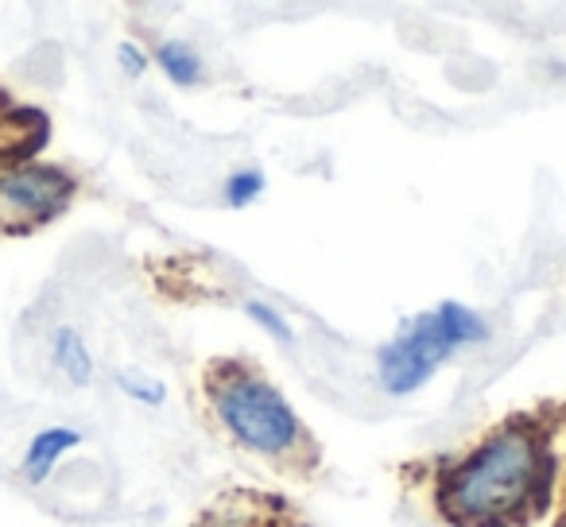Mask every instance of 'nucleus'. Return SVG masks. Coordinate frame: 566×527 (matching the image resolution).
<instances>
[{
    "mask_svg": "<svg viewBox=\"0 0 566 527\" xmlns=\"http://www.w3.org/2000/svg\"><path fill=\"white\" fill-rule=\"evenodd\" d=\"M551 442L535 423H509L439 481L442 516L458 527H516L543 508Z\"/></svg>",
    "mask_w": 566,
    "mask_h": 527,
    "instance_id": "f257e3e1",
    "label": "nucleus"
},
{
    "mask_svg": "<svg viewBox=\"0 0 566 527\" xmlns=\"http://www.w3.org/2000/svg\"><path fill=\"white\" fill-rule=\"evenodd\" d=\"M206 400L233 442L272 462H315L311 434L272 380L241 361H213L206 369Z\"/></svg>",
    "mask_w": 566,
    "mask_h": 527,
    "instance_id": "f03ea898",
    "label": "nucleus"
},
{
    "mask_svg": "<svg viewBox=\"0 0 566 527\" xmlns=\"http://www.w3.org/2000/svg\"><path fill=\"white\" fill-rule=\"evenodd\" d=\"M489 338V326L478 310L462 303H439L427 315L400 326L392 341L380 349V384L392 396H411L439 372L442 361L465 346H478Z\"/></svg>",
    "mask_w": 566,
    "mask_h": 527,
    "instance_id": "7ed1b4c3",
    "label": "nucleus"
},
{
    "mask_svg": "<svg viewBox=\"0 0 566 527\" xmlns=\"http://www.w3.org/2000/svg\"><path fill=\"white\" fill-rule=\"evenodd\" d=\"M78 179L55 164H24L0 171V241L32 236L71 210Z\"/></svg>",
    "mask_w": 566,
    "mask_h": 527,
    "instance_id": "20e7f679",
    "label": "nucleus"
},
{
    "mask_svg": "<svg viewBox=\"0 0 566 527\" xmlns=\"http://www.w3.org/2000/svg\"><path fill=\"white\" fill-rule=\"evenodd\" d=\"M51 140V117L35 105H24L0 86V171L35 164Z\"/></svg>",
    "mask_w": 566,
    "mask_h": 527,
    "instance_id": "39448f33",
    "label": "nucleus"
},
{
    "mask_svg": "<svg viewBox=\"0 0 566 527\" xmlns=\"http://www.w3.org/2000/svg\"><path fill=\"white\" fill-rule=\"evenodd\" d=\"M272 500H256V496H233V500H221V508L206 512L195 527H292L287 524V512Z\"/></svg>",
    "mask_w": 566,
    "mask_h": 527,
    "instance_id": "423d86ee",
    "label": "nucleus"
},
{
    "mask_svg": "<svg viewBox=\"0 0 566 527\" xmlns=\"http://www.w3.org/2000/svg\"><path fill=\"white\" fill-rule=\"evenodd\" d=\"M82 442L78 431H66V426H51V431L35 434L32 446H28V457H24V473L28 481H43L51 470H55V462L66 454V450H74Z\"/></svg>",
    "mask_w": 566,
    "mask_h": 527,
    "instance_id": "0eeeda50",
    "label": "nucleus"
},
{
    "mask_svg": "<svg viewBox=\"0 0 566 527\" xmlns=\"http://www.w3.org/2000/svg\"><path fill=\"white\" fill-rule=\"evenodd\" d=\"M55 365L71 384H90L94 380V357H90L86 341L78 338V330L63 326L55 334Z\"/></svg>",
    "mask_w": 566,
    "mask_h": 527,
    "instance_id": "6e6552de",
    "label": "nucleus"
},
{
    "mask_svg": "<svg viewBox=\"0 0 566 527\" xmlns=\"http://www.w3.org/2000/svg\"><path fill=\"white\" fill-rule=\"evenodd\" d=\"M156 59H159V66H164L167 78H171L175 86H195V82L202 78V59H198V51L187 48V43H179V40L159 43Z\"/></svg>",
    "mask_w": 566,
    "mask_h": 527,
    "instance_id": "1a4fd4ad",
    "label": "nucleus"
},
{
    "mask_svg": "<svg viewBox=\"0 0 566 527\" xmlns=\"http://www.w3.org/2000/svg\"><path fill=\"white\" fill-rule=\"evenodd\" d=\"M117 384L125 388L133 400L148 403V408H159V403H164V396H167V388L159 384V380H151L148 372H140V369H120L117 372Z\"/></svg>",
    "mask_w": 566,
    "mask_h": 527,
    "instance_id": "9d476101",
    "label": "nucleus"
},
{
    "mask_svg": "<svg viewBox=\"0 0 566 527\" xmlns=\"http://www.w3.org/2000/svg\"><path fill=\"white\" fill-rule=\"evenodd\" d=\"M260 194H264V175H260V171H237V175H229V182H226L229 205L244 210V205H252Z\"/></svg>",
    "mask_w": 566,
    "mask_h": 527,
    "instance_id": "9b49d317",
    "label": "nucleus"
},
{
    "mask_svg": "<svg viewBox=\"0 0 566 527\" xmlns=\"http://www.w3.org/2000/svg\"><path fill=\"white\" fill-rule=\"evenodd\" d=\"M244 315H249L252 323L260 326V330H268V334H272L275 341H292V326H287V318H283L275 307H268V303L249 299V303H244Z\"/></svg>",
    "mask_w": 566,
    "mask_h": 527,
    "instance_id": "f8f14e48",
    "label": "nucleus"
},
{
    "mask_svg": "<svg viewBox=\"0 0 566 527\" xmlns=\"http://www.w3.org/2000/svg\"><path fill=\"white\" fill-rule=\"evenodd\" d=\"M120 66H125L128 74H144V66H148V55H144L136 43H125V48H120Z\"/></svg>",
    "mask_w": 566,
    "mask_h": 527,
    "instance_id": "ddd939ff",
    "label": "nucleus"
}]
</instances>
